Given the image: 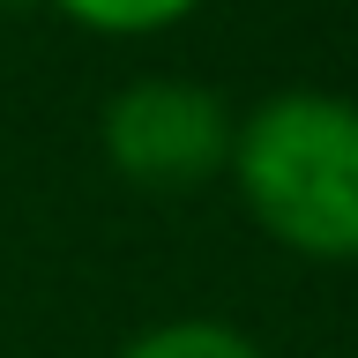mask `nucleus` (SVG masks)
<instances>
[{"instance_id":"obj_4","label":"nucleus","mask_w":358,"mask_h":358,"mask_svg":"<svg viewBox=\"0 0 358 358\" xmlns=\"http://www.w3.org/2000/svg\"><path fill=\"white\" fill-rule=\"evenodd\" d=\"M52 8L105 38H150V30H172L179 15H194L201 0H52Z\"/></svg>"},{"instance_id":"obj_1","label":"nucleus","mask_w":358,"mask_h":358,"mask_svg":"<svg viewBox=\"0 0 358 358\" xmlns=\"http://www.w3.org/2000/svg\"><path fill=\"white\" fill-rule=\"evenodd\" d=\"M246 209L276 246L313 262L358 254V105L336 90H276L239 120L231 164Z\"/></svg>"},{"instance_id":"obj_3","label":"nucleus","mask_w":358,"mask_h":358,"mask_svg":"<svg viewBox=\"0 0 358 358\" xmlns=\"http://www.w3.org/2000/svg\"><path fill=\"white\" fill-rule=\"evenodd\" d=\"M120 358H262V343L231 321H164V329H142Z\"/></svg>"},{"instance_id":"obj_2","label":"nucleus","mask_w":358,"mask_h":358,"mask_svg":"<svg viewBox=\"0 0 358 358\" xmlns=\"http://www.w3.org/2000/svg\"><path fill=\"white\" fill-rule=\"evenodd\" d=\"M105 157L142 187H194V179L231 164V112L217 90L179 83V75H142L112 90L105 105Z\"/></svg>"}]
</instances>
